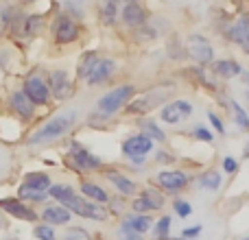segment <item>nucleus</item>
Masks as SVG:
<instances>
[{
    "instance_id": "f257e3e1",
    "label": "nucleus",
    "mask_w": 249,
    "mask_h": 240,
    "mask_svg": "<svg viewBox=\"0 0 249 240\" xmlns=\"http://www.w3.org/2000/svg\"><path fill=\"white\" fill-rule=\"evenodd\" d=\"M77 112H64V114H57L55 118L46 120V122L42 124V127L37 129V131L33 133V136L29 137V144H46V142H53L57 140V137L66 136V133L70 131V129L74 127V122H77Z\"/></svg>"
},
{
    "instance_id": "f03ea898",
    "label": "nucleus",
    "mask_w": 249,
    "mask_h": 240,
    "mask_svg": "<svg viewBox=\"0 0 249 240\" xmlns=\"http://www.w3.org/2000/svg\"><path fill=\"white\" fill-rule=\"evenodd\" d=\"M136 94V87L131 83H123V86H116L114 90H109L107 94H103L96 103V112L101 116H114L118 109H123L124 105L131 101V96Z\"/></svg>"
},
{
    "instance_id": "7ed1b4c3",
    "label": "nucleus",
    "mask_w": 249,
    "mask_h": 240,
    "mask_svg": "<svg viewBox=\"0 0 249 240\" xmlns=\"http://www.w3.org/2000/svg\"><path fill=\"white\" fill-rule=\"evenodd\" d=\"M48 186H51V177L46 172H26L24 181L18 188V199L20 201H44L48 197Z\"/></svg>"
},
{
    "instance_id": "20e7f679",
    "label": "nucleus",
    "mask_w": 249,
    "mask_h": 240,
    "mask_svg": "<svg viewBox=\"0 0 249 240\" xmlns=\"http://www.w3.org/2000/svg\"><path fill=\"white\" fill-rule=\"evenodd\" d=\"M64 207L70 212V214H77V216L88 219V221H105L109 216L107 207H103L101 203L90 201V199H86V197H77V194H74Z\"/></svg>"
},
{
    "instance_id": "39448f33",
    "label": "nucleus",
    "mask_w": 249,
    "mask_h": 240,
    "mask_svg": "<svg viewBox=\"0 0 249 240\" xmlns=\"http://www.w3.org/2000/svg\"><path fill=\"white\" fill-rule=\"evenodd\" d=\"M22 92H24V96L33 105H48L51 103V90H48V83L44 81L39 74H31V77L24 81Z\"/></svg>"
},
{
    "instance_id": "423d86ee",
    "label": "nucleus",
    "mask_w": 249,
    "mask_h": 240,
    "mask_svg": "<svg viewBox=\"0 0 249 240\" xmlns=\"http://www.w3.org/2000/svg\"><path fill=\"white\" fill-rule=\"evenodd\" d=\"M68 157L72 159L74 168H77V171H81V172L96 171V168L103 166L101 157H96V155H92L90 151H86L81 144H79V142H72V144H70V155H68Z\"/></svg>"
},
{
    "instance_id": "0eeeda50",
    "label": "nucleus",
    "mask_w": 249,
    "mask_h": 240,
    "mask_svg": "<svg viewBox=\"0 0 249 240\" xmlns=\"http://www.w3.org/2000/svg\"><path fill=\"white\" fill-rule=\"evenodd\" d=\"M155 181L160 184V188L166 190V192H179L188 186L190 177L184 171H177V168H166V171H160Z\"/></svg>"
},
{
    "instance_id": "6e6552de",
    "label": "nucleus",
    "mask_w": 249,
    "mask_h": 240,
    "mask_svg": "<svg viewBox=\"0 0 249 240\" xmlns=\"http://www.w3.org/2000/svg\"><path fill=\"white\" fill-rule=\"evenodd\" d=\"M190 114H193V105H190L188 101H173V103H168L162 107L160 120L166 124H177V122L188 120Z\"/></svg>"
},
{
    "instance_id": "1a4fd4ad",
    "label": "nucleus",
    "mask_w": 249,
    "mask_h": 240,
    "mask_svg": "<svg viewBox=\"0 0 249 240\" xmlns=\"http://www.w3.org/2000/svg\"><path fill=\"white\" fill-rule=\"evenodd\" d=\"M0 210L11 214L18 221H26V223H35L39 219L37 212L26 206L24 201H20V199H0Z\"/></svg>"
},
{
    "instance_id": "9d476101",
    "label": "nucleus",
    "mask_w": 249,
    "mask_h": 240,
    "mask_svg": "<svg viewBox=\"0 0 249 240\" xmlns=\"http://www.w3.org/2000/svg\"><path fill=\"white\" fill-rule=\"evenodd\" d=\"M77 35H79V29H77L72 17L66 16V13H61V16L55 17V22H53V37H55L57 42L70 44L77 39Z\"/></svg>"
},
{
    "instance_id": "9b49d317",
    "label": "nucleus",
    "mask_w": 249,
    "mask_h": 240,
    "mask_svg": "<svg viewBox=\"0 0 249 240\" xmlns=\"http://www.w3.org/2000/svg\"><path fill=\"white\" fill-rule=\"evenodd\" d=\"M188 52L195 61H199V64H210V61L214 59V48H212V44L208 42L203 35H197V33L190 35Z\"/></svg>"
},
{
    "instance_id": "f8f14e48",
    "label": "nucleus",
    "mask_w": 249,
    "mask_h": 240,
    "mask_svg": "<svg viewBox=\"0 0 249 240\" xmlns=\"http://www.w3.org/2000/svg\"><path fill=\"white\" fill-rule=\"evenodd\" d=\"M48 90L55 99L64 101V99H70L74 94V86L70 81V77L64 72V70H55L51 72V83H48Z\"/></svg>"
},
{
    "instance_id": "ddd939ff",
    "label": "nucleus",
    "mask_w": 249,
    "mask_h": 240,
    "mask_svg": "<svg viewBox=\"0 0 249 240\" xmlns=\"http://www.w3.org/2000/svg\"><path fill=\"white\" fill-rule=\"evenodd\" d=\"M114 70H116V61H112V59H96L83 79L88 81V86H99V83L107 81V79L112 77Z\"/></svg>"
},
{
    "instance_id": "4468645a",
    "label": "nucleus",
    "mask_w": 249,
    "mask_h": 240,
    "mask_svg": "<svg viewBox=\"0 0 249 240\" xmlns=\"http://www.w3.org/2000/svg\"><path fill=\"white\" fill-rule=\"evenodd\" d=\"M151 149H153V140L146 137L144 133L131 136V137H127V140L123 142V153L127 155L129 159L131 157H142V155H146Z\"/></svg>"
},
{
    "instance_id": "2eb2a0df",
    "label": "nucleus",
    "mask_w": 249,
    "mask_h": 240,
    "mask_svg": "<svg viewBox=\"0 0 249 240\" xmlns=\"http://www.w3.org/2000/svg\"><path fill=\"white\" fill-rule=\"evenodd\" d=\"M105 177H107V181L123 194V197H133V194L138 192V184L133 179H129L127 175H123L121 171H114L112 168V171L105 172Z\"/></svg>"
},
{
    "instance_id": "dca6fc26",
    "label": "nucleus",
    "mask_w": 249,
    "mask_h": 240,
    "mask_svg": "<svg viewBox=\"0 0 249 240\" xmlns=\"http://www.w3.org/2000/svg\"><path fill=\"white\" fill-rule=\"evenodd\" d=\"M37 216H42V221L48 225H68L70 219H72V214L64 206H59V203L57 206H46L42 210V214H37Z\"/></svg>"
},
{
    "instance_id": "f3484780",
    "label": "nucleus",
    "mask_w": 249,
    "mask_h": 240,
    "mask_svg": "<svg viewBox=\"0 0 249 240\" xmlns=\"http://www.w3.org/2000/svg\"><path fill=\"white\" fill-rule=\"evenodd\" d=\"M79 190H81V194L86 199H90V201L94 203H109L112 201V197H109V192L103 188V186L94 184V181H81V186H79Z\"/></svg>"
},
{
    "instance_id": "a211bd4d",
    "label": "nucleus",
    "mask_w": 249,
    "mask_h": 240,
    "mask_svg": "<svg viewBox=\"0 0 249 240\" xmlns=\"http://www.w3.org/2000/svg\"><path fill=\"white\" fill-rule=\"evenodd\" d=\"M11 107L22 120H31L35 116V105L24 96V92H16L11 96Z\"/></svg>"
},
{
    "instance_id": "6ab92c4d",
    "label": "nucleus",
    "mask_w": 249,
    "mask_h": 240,
    "mask_svg": "<svg viewBox=\"0 0 249 240\" xmlns=\"http://www.w3.org/2000/svg\"><path fill=\"white\" fill-rule=\"evenodd\" d=\"M123 20L127 26H140L146 22V11L140 4L129 2V4H124V9H123Z\"/></svg>"
},
{
    "instance_id": "aec40b11",
    "label": "nucleus",
    "mask_w": 249,
    "mask_h": 240,
    "mask_svg": "<svg viewBox=\"0 0 249 240\" xmlns=\"http://www.w3.org/2000/svg\"><path fill=\"white\" fill-rule=\"evenodd\" d=\"M46 192H48V197H53L57 203H59V206H66V203H68L70 199L77 194L72 186H68V184H51Z\"/></svg>"
},
{
    "instance_id": "412c9836",
    "label": "nucleus",
    "mask_w": 249,
    "mask_h": 240,
    "mask_svg": "<svg viewBox=\"0 0 249 240\" xmlns=\"http://www.w3.org/2000/svg\"><path fill=\"white\" fill-rule=\"evenodd\" d=\"M123 223H124V225H129V227H131L133 232H138V234H142V236H144V234L151 229L153 221H151V216H149V214H131V216H127V219H124Z\"/></svg>"
},
{
    "instance_id": "4be33fe9",
    "label": "nucleus",
    "mask_w": 249,
    "mask_h": 240,
    "mask_svg": "<svg viewBox=\"0 0 249 240\" xmlns=\"http://www.w3.org/2000/svg\"><path fill=\"white\" fill-rule=\"evenodd\" d=\"M212 70H214L216 74H221V77H225V79L236 77V74H241V72H243L241 64H238V61H232V59H221V61H214Z\"/></svg>"
},
{
    "instance_id": "5701e85b",
    "label": "nucleus",
    "mask_w": 249,
    "mask_h": 240,
    "mask_svg": "<svg viewBox=\"0 0 249 240\" xmlns=\"http://www.w3.org/2000/svg\"><path fill=\"white\" fill-rule=\"evenodd\" d=\"M230 35H232L234 42L241 44V46L247 51V48H249V33H247V17L245 16L236 22V26H232V33H230Z\"/></svg>"
},
{
    "instance_id": "b1692460",
    "label": "nucleus",
    "mask_w": 249,
    "mask_h": 240,
    "mask_svg": "<svg viewBox=\"0 0 249 240\" xmlns=\"http://www.w3.org/2000/svg\"><path fill=\"white\" fill-rule=\"evenodd\" d=\"M151 229H153L155 240H168V236H171V216L158 219V223L151 225Z\"/></svg>"
},
{
    "instance_id": "393cba45",
    "label": "nucleus",
    "mask_w": 249,
    "mask_h": 240,
    "mask_svg": "<svg viewBox=\"0 0 249 240\" xmlns=\"http://www.w3.org/2000/svg\"><path fill=\"white\" fill-rule=\"evenodd\" d=\"M131 210H133V214H149V212H155L158 207L151 203V199L146 197L144 192L140 194V197H136L133 199V203H131Z\"/></svg>"
},
{
    "instance_id": "a878e982",
    "label": "nucleus",
    "mask_w": 249,
    "mask_h": 240,
    "mask_svg": "<svg viewBox=\"0 0 249 240\" xmlns=\"http://www.w3.org/2000/svg\"><path fill=\"white\" fill-rule=\"evenodd\" d=\"M140 127H142V133H144L146 137H151V140H160V142H164V140H166V136H164V131L158 127V124L153 122V120H142V122H140Z\"/></svg>"
},
{
    "instance_id": "bb28decb",
    "label": "nucleus",
    "mask_w": 249,
    "mask_h": 240,
    "mask_svg": "<svg viewBox=\"0 0 249 240\" xmlns=\"http://www.w3.org/2000/svg\"><path fill=\"white\" fill-rule=\"evenodd\" d=\"M199 186H201L203 190H216L221 186V175L216 171H206L199 177Z\"/></svg>"
},
{
    "instance_id": "cd10ccee",
    "label": "nucleus",
    "mask_w": 249,
    "mask_h": 240,
    "mask_svg": "<svg viewBox=\"0 0 249 240\" xmlns=\"http://www.w3.org/2000/svg\"><path fill=\"white\" fill-rule=\"evenodd\" d=\"M94 61H96V52L94 51H88L86 55L81 57V61H79V70H77L79 77H86L88 70L92 68V64H94Z\"/></svg>"
},
{
    "instance_id": "c85d7f7f",
    "label": "nucleus",
    "mask_w": 249,
    "mask_h": 240,
    "mask_svg": "<svg viewBox=\"0 0 249 240\" xmlns=\"http://www.w3.org/2000/svg\"><path fill=\"white\" fill-rule=\"evenodd\" d=\"M33 234L37 240H57V234H55V229H53V225H37V227L33 229Z\"/></svg>"
},
{
    "instance_id": "c756f323",
    "label": "nucleus",
    "mask_w": 249,
    "mask_h": 240,
    "mask_svg": "<svg viewBox=\"0 0 249 240\" xmlns=\"http://www.w3.org/2000/svg\"><path fill=\"white\" fill-rule=\"evenodd\" d=\"M61 240H92V236L83 227H68V232L64 234Z\"/></svg>"
},
{
    "instance_id": "7c9ffc66",
    "label": "nucleus",
    "mask_w": 249,
    "mask_h": 240,
    "mask_svg": "<svg viewBox=\"0 0 249 240\" xmlns=\"http://www.w3.org/2000/svg\"><path fill=\"white\" fill-rule=\"evenodd\" d=\"M103 22L105 24H114L116 22V2L114 0H107L103 4Z\"/></svg>"
},
{
    "instance_id": "2f4dec72",
    "label": "nucleus",
    "mask_w": 249,
    "mask_h": 240,
    "mask_svg": "<svg viewBox=\"0 0 249 240\" xmlns=\"http://www.w3.org/2000/svg\"><path fill=\"white\" fill-rule=\"evenodd\" d=\"M173 210H175V214L179 216V219H186V216L193 214V207H190V203L188 201H179V199L173 203Z\"/></svg>"
},
{
    "instance_id": "473e14b6",
    "label": "nucleus",
    "mask_w": 249,
    "mask_h": 240,
    "mask_svg": "<svg viewBox=\"0 0 249 240\" xmlns=\"http://www.w3.org/2000/svg\"><path fill=\"white\" fill-rule=\"evenodd\" d=\"M232 109H234V114H236V124H238L241 129H247V127H249V118H247L245 109H243L238 103H232Z\"/></svg>"
},
{
    "instance_id": "72a5a7b5",
    "label": "nucleus",
    "mask_w": 249,
    "mask_h": 240,
    "mask_svg": "<svg viewBox=\"0 0 249 240\" xmlns=\"http://www.w3.org/2000/svg\"><path fill=\"white\" fill-rule=\"evenodd\" d=\"M118 236H121V240H142V234L133 232L129 225H121V229H118Z\"/></svg>"
},
{
    "instance_id": "f704fd0d",
    "label": "nucleus",
    "mask_w": 249,
    "mask_h": 240,
    "mask_svg": "<svg viewBox=\"0 0 249 240\" xmlns=\"http://www.w3.org/2000/svg\"><path fill=\"white\" fill-rule=\"evenodd\" d=\"M39 26H42V17L35 16V13H33V16H29V20H26V29H24L26 35H35Z\"/></svg>"
},
{
    "instance_id": "c9c22d12",
    "label": "nucleus",
    "mask_w": 249,
    "mask_h": 240,
    "mask_svg": "<svg viewBox=\"0 0 249 240\" xmlns=\"http://www.w3.org/2000/svg\"><path fill=\"white\" fill-rule=\"evenodd\" d=\"M195 137L201 140V142H212L214 140V136H212L208 129H203V127H195Z\"/></svg>"
},
{
    "instance_id": "e433bc0d",
    "label": "nucleus",
    "mask_w": 249,
    "mask_h": 240,
    "mask_svg": "<svg viewBox=\"0 0 249 240\" xmlns=\"http://www.w3.org/2000/svg\"><path fill=\"white\" fill-rule=\"evenodd\" d=\"M223 171L228 172V175H234V172L238 171V162L234 157H225L223 159Z\"/></svg>"
},
{
    "instance_id": "4c0bfd02",
    "label": "nucleus",
    "mask_w": 249,
    "mask_h": 240,
    "mask_svg": "<svg viewBox=\"0 0 249 240\" xmlns=\"http://www.w3.org/2000/svg\"><path fill=\"white\" fill-rule=\"evenodd\" d=\"M199 234H201V225H195V227H186L184 232H181V238L190 240V238H197Z\"/></svg>"
},
{
    "instance_id": "58836bf2",
    "label": "nucleus",
    "mask_w": 249,
    "mask_h": 240,
    "mask_svg": "<svg viewBox=\"0 0 249 240\" xmlns=\"http://www.w3.org/2000/svg\"><path fill=\"white\" fill-rule=\"evenodd\" d=\"M208 120H210V122H212V127H214V129H216V131H219V133H225V127H223V122H221V118L216 116L214 112H210V114H208Z\"/></svg>"
},
{
    "instance_id": "ea45409f",
    "label": "nucleus",
    "mask_w": 249,
    "mask_h": 240,
    "mask_svg": "<svg viewBox=\"0 0 249 240\" xmlns=\"http://www.w3.org/2000/svg\"><path fill=\"white\" fill-rule=\"evenodd\" d=\"M168 240H186V238H181V236H179V238H168Z\"/></svg>"
},
{
    "instance_id": "a19ab883",
    "label": "nucleus",
    "mask_w": 249,
    "mask_h": 240,
    "mask_svg": "<svg viewBox=\"0 0 249 240\" xmlns=\"http://www.w3.org/2000/svg\"><path fill=\"white\" fill-rule=\"evenodd\" d=\"M2 225H4V223H2V216H0V229H2Z\"/></svg>"
},
{
    "instance_id": "79ce46f5",
    "label": "nucleus",
    "mask_w": 249,
    "mask_h": 240,
    "mask_svg": "<svg viewBox=\"0 0 249 240\" xmlns=\"http://www.w3.org/2000/svg\"><path fill=\"white\" fill-rule=\"evenodd\" d=\"M26 2H35V0H26Z\"/></svg>"
},
{
    "instance_id": "37998d69",
    "label": "nucleus",
    "mask_w": 249,
    "mask_h": 240,
    "mask_svg": "<svg viewBox=\"0 0 249 240\" xmlns=\"http://www.w3.org/2000/svg\"><path fill=\"white\" fill-rule=\"evenodd\" d=\"M241 240H249V238H241Z\"/></svg>"
},
{
    "instance_id": "c03bdc74",
    "label": "nucleus",
    "mask_w": 249,
    "mask_h": 240,
    "mask_svg": "<svg viewBox=\"0 0 249 240\" xmlns=\"http://www.w3.org/2000/svg\"><path fill=\"white\" fill-rule=\"evenodd\" d=\"M129 2H133V0H129Z\"/></svg>"
}]
</instances>
